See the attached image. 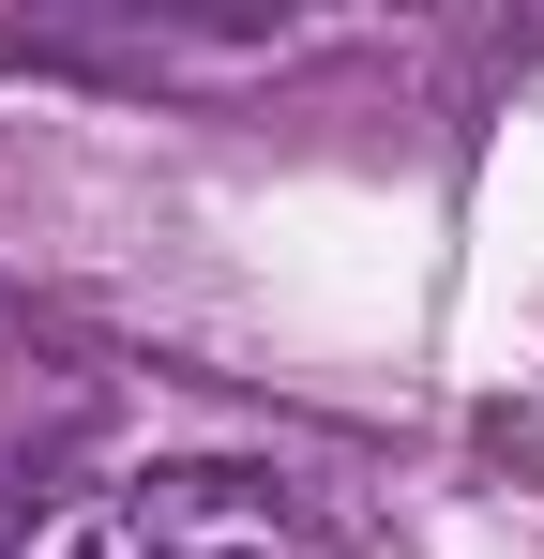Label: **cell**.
<instances>
[{
  "instance_id": "6da1fadb",
  "label": "cell",
  "mask_w": 544,
  "mask_h": 559,
  "mask_svg": "<svg viewBox=\"0 0 544 559\" xmlns=\"http://www.w3.org/2000/svg\"><path fill=\"white\" fill-rule=\"evenodd\" d=\"M31 559H333L258 468H152V484H106L76 499Z\"/></svg>"
}]
</instances>
